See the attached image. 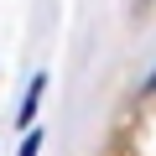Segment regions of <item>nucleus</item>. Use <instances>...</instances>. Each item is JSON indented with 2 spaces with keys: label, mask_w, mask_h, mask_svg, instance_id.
<instances>
[{
  "label": "nucleus",
  "mask_w": 156,
  "mask_h": 156,
  "mask_svg": "<svg viewBox=\"0 0 156 156\" xmlns=\"http://www.w3.org/2000/svg\"><path fill=\"white\" fill-rule=\"evenodd\" d=\"M42 89H47V78H37V83H31V94H26V104H21V130H31V115H37V99H42Z\"/></svg>",
  "instance_id": "f257e3e1"
},
{
  "label": "nucleus",
  "mask_w": 156,
  "mask_h": 156,
  "mask_svg": "<svg viewBox=\"0 0 156 156\" xmlns=\"http://www.w3.org/2000/svg\"><path fill=\"white\" fill-rule=\"evenodd\" d=\"M37 146H42V130H31V135H26V146H21V156H37Z\"/></svg>",
  "instance_id": "f03ea898"
}]
</instances>
